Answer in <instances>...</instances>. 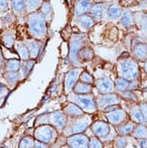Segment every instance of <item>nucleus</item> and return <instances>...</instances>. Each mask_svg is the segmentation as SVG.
Wrapping results in <instances>:
<instances>
[{"label": "nucleus", "instance_id": "8fccbe9b", "mask_svg": "<svg viewBox=\"0 0 147 148\" xmlns=\"http://www.w3.org/2000/svg\"><path fill=\"white\" fill-rule=\"evenodd\" d=\"M95 2H96V3H101V2L103 1V0H94Z\"/></svg>", "mask_w": 147, "mask_h": 148}, {"label": "nucleus", "instance_id": "37998d69", "mask_svg": "<svg viewBox=\"0 0 147 148\" xmlns=\"http://www.w3.org/2000/svg\"><path fill=\"white\" fill-rule=\"evenodd\" d=\"M34 148H51L49 144H45L43 142L36 140V144H34Z\"/></svg>", "mask_w": 147, "mask_h": 148}, {"label": "nucleus", "instance_id": "423d86ee", "mask_svg": "<svg viewBox=\"0 0 147 148\" xmlns=\"http://www.w3.org/2000/svg\"><path fill=\"white\" fill-rule=\"evenodd\" d=\"M85 42V35L84 34H76L72 37L70 42V60L74 64H79L78 55L79 51L83 49V45Z\"/></svg>", "mask_w": 147, "mask_h": 148}, {"label": "nucleus", "instance_id": "aec40b11", "mask_svg": "<svg viewBox=\"0 0 147 148\" xmlns=\"http://www.w3.org/2000/svg\"><path fill=\"white\" fill-rule=\"evenodd\" d=\"M34 60H23V62H21V66H20V79L21 80H23L24 78H26V77L29 75L30 71L32 70V68H34Z\"/></svg>", "mask_w": 147, "mask_h": 148}, {"label": "nucleus", "instance_id": "4c0bfd02", "mask_svg": "<svg viewBox=\"0 0 147 148\" xmlns=\"http://www.w3.org/2000/svg\"><path fill=\"white\" fill-rule=\"evenodd\" d=\"M89 148H103V143L98 137H93L89 139Z\"/></svg>", "mask_w": 147, "mask_h": 148}, {"label": "nucleus", "instance_id": "7c9ffc66", "mask_svg": "<svg viewBox=\"0 0 147 148\" xmlns=\"http://www.w3.org/2000/svg\"><path fill=\"white\" fill-rule=\"evenodd\" d=\"M130 114H131V119L133 122L138 123V124H143L144 123L143 117H142V114H141V111H140L139 107L132 108Z\"/></svg>", "mask_w": 147, "mask_h": 148}, {"label": "nucleus", "instance_id": "2f4dec72", "mask_svg": "<svg viewBox=\"0 0 147 148\" xmlns=\"http://www.w3.org/2000/svg\"><path fill=\"white\" fill-rule=\"evenodd\" d=\"M121 23L125 27H130L134 25V16L132 12H126L122 15L121 17Z\"/></svg>", "mask_w": 147, "mask_h": 148}, {"label": "nucleus", "instance_id": "e433bc0d", "mask_svg": "<svg viewBox=\"0 0 147 148\" xmlns=\"http://www.w3.org/2000/svg\"><path fill=\"white\" fill-rule=\"evenodd\" d=\"M80 81L83 83H86V84H89V85H93L95 83V80H94V78H93V76L90 74V73L86 72V71L81 73Z\"/></svg>", "mask_w": 147, "mask_h": 148}, {"label": "nucleus", "instance_id": "393cba45", "mask_svg": "<svg viewBox=\"0 0 147 148\" xmlns=\"http://www.w3.org/2000/svg\"><path fill=\"white\" fill-rule=\"evenodd\" d=\"M107 14L111 19H118V18H121L122 15H123V9L117 4H114V5H111L108 8Z\"/></svg>", "mask_w": 147, "mask_h": 148}, {"label": "nucleus", "instance_id": "603ef678", "mask_svg": "<svg viewBox=\"0 0 147 148\" xmlns=\"http://www.w3.org/2000/svg\"><path fill=\"white\" fill-rule=\"evenodd\" d=\"M145 71H146V73H147V60L145 62Z\"/></svg>", "mask_w": 147, "mask_h": 148}, {"label": "nucleus", "instance_id": "f8f14e48", "mask_svg": "<svg viewBox=\"0 0 147 148\" xmlns=\"http://www.w3.org/2000/svg\"><path fill=\"white\" fill-rule=\"evenodd\" d=\"M96 88L98 89L99 93H101L102 95H106V94H111L115 90V85L112 82L110 78H104L99 79L96 82Z\"/></svg>", "mask_w": 147, "mask_h": 148}, {"label": "nucleus", "instance_id": "6e6552de", "mask_svg": "<svg viewBox=\"0 0 147 148\" xmlns=\"http://www.w3.org/2000/svg\"><path fill=\"white\" fill-rule=\"evenodd\" d=\"M83 71L80 68H76L71 70L67 75H66L65 78V92L67 94L71 93L74 90V87L76 86V84L78 83L79 79H80L81 73Z\"/></svg>", "mask_w": 147, "mask_h": 148}, {"label": "nucleus", "instance_id": "f3484780", "mask_svg": "<svg viewBox=\"0 0 147 148\" xmlns=\"http://www.w3.org/2000/svg\"><path fill=\"white\" fill-rule=\"evenodd\" d=\"M64 113L71 118H80L82 116H84V111L81 109L79 106H77L76 104L70 102L69 104L65 106L64 108Z\"/></svg>", "mask_w": 147, "mask_h": 148}, {"label": "nucleus", "instance_id": "a211bd4d", "mask_svg": "<svg viewBox=\"0 0 147 148\" xmlns=\"http://www.w3.org/2000/svg\"><path fill=\"white\" fill-rule=\"evenodd\" d=\"M107 9V5L105 3H96L92 6L91 9V15L94 19L101 20L105 15V12Z\"/></svg>", "mask_w": 147, "mask_h": 148}, {"label": "nucleus", "instance_id": "4be33fe9", "mask_svg": "<svg viewBox=\"0 0 147 148\" xmlns=\"http://www.w3.org/2000/svg\"><path fill=\"white\" fill-rule=\"evenodd\" d=\"M15 49L17 51L18 56L22 60H27L30 59L29 56V51H28V49L26 47L25 43L23 42H15Z\"/></svg>", "mask_w": 147, "mask_h": 148}, {"label": "nucleus", "instance_id": "a19ab883", "mask_svg": "<svg viewBox=\"0 0 147 148\" xmlns=\"http://www.w3.org/2000/svg\"><path fill=\"white\" fill-rule=\"evenodd\" d=\"M8 94V89L4 84L0 83V99H4Z\"/></svg>", "mask_w": 147, "mask_h": 148}, {"label": "nucleus", "instance_id": "412c9836", "mask_svg": "<svg viewBox=\"0 0 147 148\" xmlns=\"http://www.w3.org/2000/svg\"><path fill=\"white\" fill-rule=\"evenodd\" d=\"M12 9L16 15H23L26 11V0H11Z\"/></svg>", "mask_w": 147, "mask_h": 148}, {"label": "nucleus", "instance_id": "c756f323", "mask_svg": "<svg viewBox=\"0 0 147 148\" xmlns=\"http://www.w3.org/2000/svg\"><path fill=\"white\" fill-rule=\"evenodd\" d=\"M133 135L135 138L138 139H147V126L143 124H139L138 126H136L133 130Z\"/></svg>", "mask_w": 147, "mask_h": 148}, {"label": "nucleus", "instance_id": "2eb2a0df", "mask_svg": "<svg viewBox=\"0 0 147 148\" xmlns=\"http://www.w3.org/2000/svg\"><path fill=\"white\" fill-rule=\"evenodd\" d=\"M133 57L136 60L146 62L147 60V45L138 42L133 47Z\"/></svg>", "mask_w": 147, "mask_h": 148}, {"label": "nucleus", "instance_id": "cd10ccee", "mask_svg": "<svg viewBox=\"0 0 147 148\" xmlns=\"http://www.w3.org/2000/svg\"><path fill=\"white\" fill-rule=\"evenodd\" d=\"M4 77H5V80L7 81V83L12 88H14L17 85L18 81L20 80V74L18 72H6Z\"/></svg>", "mask_w": 147, "mask_h": 148}, {"label": "nucleus", "instance_id": "ea45409f", "mask_svg": "<svg viewBox=\"0 0 147 148\" xmlns=\"http://www.w3.org/2000/svg\"><path fill=\"white\" fill-rule=\"evenodd\" d=\"M140 111H141V114H142V117H143V121L144 123L147 124V104L146 103H142L140 105Z\"/></svg>", "mask_w": 147, "mask_h": 148}, {"label": "nucleus", "instance_id": "c85d7f7f", "mask_svg": "<svg viewBox=\"0 0 147 148\" xmlns=\"http://www.w3.org/2000/svg\"><path fill=\"white\" fill-rule=\"evenodd\" d=\"M1 39H2L3 45H5L6 47H8V49H11V47L15 45V35H14V33L9 32V31L4 32L3 34H2Z\"/></svg>", "mask_w": 147, "mask_h": 148}, {"label": "nucleus", "instance_id": "c9c22d12", "mask_svg": "<svg viewBox=\"0 0 147 148\" xmlns=\"http://www.w3.org/2000/svg\"><path fill=\"white\" fill-rule=\"evenodd\" d=\"M40 12L43 14V16L45 17V19H49V13L53 15V8H51V4L49 1H44L40 6Z\"/></svg>", "mask_w": 147, "mask_h": 148}, {"label": "nucleus", "instance_id": "f257e3e1", "mask_svg": "<svg viewBox=\"0 0 147 148\" xmlns=\"http://www.w3.org/2000/svg\"><path fill=\"white\" fill-rule=\"evenodd\" d=\"M27 27L29 34L34 39H43L46 36V19L40 11L29 13L27 17Z\"/></svg>", "mask_w": 147, "mask_h": 148}, {"label": "nucleus", "instance_id": "a18cd8bd", "mask_svg": "<svg viewBox=\"0 0 147 148\" xmlns=\"http://www.w3.org/2000/svg\"><path fill=\"white\" fill-rule=\"evenodd\" d=\"M140 145H141L142 148H147V139H144V140H142L141 143H140Z\"/></svg>", "mask_w": 147, "mask_h": 148}, {"label": "nucleus", "instance_id": "c03bdc74", "mask_svg": "<svg viewBox=\"0 0 147 148\" xmlns=\"http://www.w3.org/2000/svg\"><path fill=\"white\" fill-rule=\"evenodd\" d=\"M142 27L144 28V30L147 31V16L144 17V19L142 20Z\"/></svg>", "mask_w": 147, "mask_h": 148}, {"label": "nucleus", "instance_id": "7ed1b4c3", "mask_svg": "<svg viewBox=\"0 0 147 148\" xmlns=\"http://www.w3.org/2000/svg\"><path fill=\"white\" fill-rule=\"evenodd\" d=\"M118 73L120 78H123L129 82H133L138 79L140 75L139 64L135 60H122L118 64Z\"/></svg>", "mask_w": 147, "mask_h": 148}, {"label": "nucleus", "instance_id": "dca6fc26", "mask_svg": "<svg viewBox=\"0 0 147 148\" xmlns=\"http://www.w3.org/2000/svg\"><path fill=\"white\" fill-rule=\"evenodd\" d=\"M77 24L83 31H88L90 28H92L95 24V19L92 16L85 14V15L78 16L77 18Z\"/></svg>", "mask_w": 147, "mask_h": 148}, {"label": "nucleus", "instance_id": "09e8293b", "mask_svg": "<svg viewBox=\"0 0 147 148\" xmlns=\"http://www.w3.org/2000/svg\"><path fill=\"white\" fill-rule=\"evenodd\" d=\"M2 73H3V68H2V66H0V76L2 75Z\"/></svg>", "mask_w": 147, "mask_h": 148}, {"label": "nucleus", "instance_id": "9d476101", "mask_svg": "<svg viewBox=\"0 0 147 148\" xmlns=\"http://www.w3.org/2000/svg\"><path fill=\"white\" fill-rule=\"evenodd\" d=\"M67 144L71 148H89V138L82 133L74 134L67 139Z\"/></svg>", "mask_w": 147, "mask_h": 148}, {"label": "nucleus", "instance_id": "72a5a7b5", "mask_svg": "<svg viewBox=\"0 0 147 148\" xmlns=\"http://www.w3.org/2000/svg\"><path fill=\"white\" fill-rule=\"evenodd\" d=\"M42 0H26V11L34 12L38 7L41 6Z\"/></svg>", "mask_w": 147, "mask_h": 148}, {"label": "nucleus", "instance_id": "864d4df0", "mask_svg": "<svg viewBox=\"0 0 147 148\" xmlns=\"http://www.w3.org/2000/svg\"><path fill=\"white\" fill-rule=\"evenodd\" d=\"M137 1H140V2H147V0H137Z\"/></svg>", "mask_w": 147, "mask_h": 148}, {"label": "nucleus", "instance_id": "b1692460", "mask_svg": "<svg viewBox=\"0 0 147 148\" xmlns=\"http://www.w3.org/2000/svg\"><path fill=\"white\" fill-rule=\"evenodd\" d=\"M73 91L75 94H78V95H87L92 91V85L86 84L83 82H78L76 86L74 87Z\"/></svg>", "mask_w": 147, "mask_h": 148}, {"label": "nucleus", "instance_id": "a878e982", "mask_svg": "<svg viewBox=\"0 0 147 148\" xmlns=\"http://www.w3.org/2000/svg\"><path fill=\"white\" fill-rule=\"evenodd\" d=\"M135 127H136V125L133 121H132V122H127V123H125V124L120 125L117 129V132L119 133L120 135H122V136H125V135L131 134Z\"/></svg>", "mask_w": 147, "mask_h": 148}, {"label": "nucleus", "instance_id": "bb28decb", "mask_svg": "<svg viewBox=\"0 0 147 148\" xmlns=\"http://www.w3.org/2000/svg\"><path fill=\"white\" fill-rule=\"evenodd\" d=\"M115 89L118 92H120V93L130 91V89H131V83L123 78H118L115 83Z\"/></svg>", "mask_w": 147, "mask_h": 148}, {"label": "nucleus", "instance_id": "9b49d317", "mask_svg": "<svg viewBox=\"0 0 147 148\" xmlns=\"http://www.w3.org/2000/svg\"><path fill=\"white\" fill-rule=\"evenodd\" d=\"M92 131L99 139L106 140L111 135V129L107 123L105 122H95L92 125Z\"/></svg>", "mask_w": 147, "mask_h": 148}, {"label": "nucleus", "instance_id": "5fc2aeb1", "mask_svg": "<svg viewBox=\"0 0 147 148\" xmlns=\"http://www.w3.org/2000/svg\"><path fill=\"white\" fill-rule=\"evenodd\" d=\"M8 1H9V0H8Z\"/></svg>", "mask_w": 147, "mask_h": 148}, {"label": "nucleus", "instance_id": "0eeeda50", "mask_svg": "<svg viewBox=\"0 0 147 148\" xmlns=\"http://www.w3.org/2000/svg\"><path fill=\"white\" fill-rule=\"evenodd\" d=\"M82 117H80L79 120H77L76 122L73 123L72 126L64 129L66 135L80 134V133L84 132V131L90 126V119H89V117H84V118H82Z\"/></svg>", "mask_w": 147, "mask_h": 148}, {"label": "nucleus", "instance_id": "f704fd0d", "mask_svg": "<svg viewBox=\"0 0 147 148\" xmlns=\"http://www.w3.org/2000/svg\"><path fill=\"white\" fill-rule=\"evenodd\" d=\"M79 57L81 58V60H92L94 57V51L90 47H85L79 51L78 58Z\"/></svg>", "mask_w": 147, "mask_h": 148}, {"label": "nucleus", "instance_id": "58836bf2", "mask_svg": "<svg viewBox=\"0 0 147 148\" xmlns=\"http://www.w3.org/2000/svg\"><path fill=\"white\" fill-rule=\"evenodd\" d=\"M116 147L117 148H125L127 145V138L125 136H122L120 135L119 137L116 138V143H115Z\"/></svg>", "mask_w": 147, "mask_h": 148}, {"label": "nucleus", "instance_id": "39448f33", "mask_svg": "<svg viewBox=\"0 0 147 148\" xmlns=\"http://www.w3.org/2000/svg\"><path fill=\"white\" fill-rule=\"evenodd\" d=\"M69 101L76 104L83 111L87 112V113H94L98 109L94 97L88 95V94L87 95H78V94L74 93L73 95L69 96Z\"/></svg>", "mask_w": 147, "mask_h": 148}, {"label": "nucleus", "instance_id": "6ab92c4d", "mask_svg": "<svg viewBox=\"0 0 147 148\" xmlns=\"http://www.w3.org/2000/svg\"><path fill=\"white\" fill-rule=\"evenodd\" d=\"M26 47H27L28 51H29L30 59H32V60L36 59L39 55V51H40V43H39L36 39L32 38V39L27 40Z\"/></svg>", "mask_w": 147, "mask_h": 148}, {"label": "nucleus", "instance_id": "79ce46f5", "mask_svg": "<svg viewBox=\"0 0 147 148\" xmlns=\"http://www.w3.org/2000/svg\"><path fill=\"white\" fill-rule=\"evenodd\" d=\"M8 9V0H0V13H4Z\"/></svg>", "mask_w": 147, "mask_h": 148}, {"label": "nucleus", "instance_id": "20e7f679", "mask_svg": "<svg viewBox=\"0 0 147 148\" xmlns=\"http://www.w3.org/2000/svg\"><path fill=\"white\" fill-rule=\"evenodd\" d=\"M34 139L45 144H53L57 137V130L51 125H39L36 128L34 134Z\"/></svg>", "mask_w": 147, "mask_h": 148}, {"label": "nucleus", "instance_id": "ddd939ff", "mask_svg": "<svg viewBox=\"0 0 147 148\" xmlns=\"http://www.w3.org/2000/svg\"><path fill=\"white\" fill-rule=\"evenodd\" d=\"M107 119H108L109 123H111L112 125L114 126H119L122 122L125 121V119L127 118V114L124 110L122 109H117L115 111H112V112H108L106 114Z\"/></svg>", "mask_w": 147, "mask_h": 148}, {"label": "nucleus", "instance_id": "49530a36", "mask_svg": "<svg viewBox=\"0 0 147 148\" xmlns=\"http://www.w3.org/2000/svg\"><path fill=\"white\" fill-rule=\"evenodd\" d=\"M4 62H5V60H4V58H3V56H2L1 51H0V66H2Z\"/></svg>", "mask_w": 147, "mask_h": 148}, {"label": "nucleus", "instance_id": "4468645a", "mask_svg": "<svg viewBox=\"0 0 147 148\" xmlns=\"http://www.w3.org/2000/svg\"><path fill=\"white\" fill-rule=\"evenodd\" d=\"M92 6L93 4L90 0H78L75 4V14L77 16L88 14L91 12Z\"/></svg>", "mask_w": 147, "mask_h": 148}, {"label": "nucleus", "instance_id": "473e14b6", "mask_svg": "<svg viewBox=\"0 0 147 148\" xmlns=\"http://www.w3.org/2000/svg\"><path fill=\"white\" fill-rule=\"evenodd\" d=\"M34 144H36V139L34 137L26 136L21 139L18 148H34Z\"/></svg>", "mask_w": 147, "mask_h": 148}, {"label": "nucleus", "instance_id": "f03ea898", "mask_svg": "<svg viewBox=\"0 0 147 148\" xmlns=\"http://www.w3.org/2000/svg\"><path fill=\"white\" fill-rule=\"evenodd\" d=\"M44 124L51 125L59 132H62L67 126V115L64 113V111H55L51 114H43L41 116H38L36 125L38 126V125Z\"/></svg>", "mask_w": 147, "mask_h": 148}, {"label": "nucleus", "instance_id": "5701e85b", "mask_svg": "<svg viewBox=\"0 0 147 148\" xmlns=\"http://www.w3.org/2000/svg\"><path fill=\"white\" fill-rule=\"evenodd\" d=\"M21 62L19 60L11 59L4 62V70L6 72H18L20 70Z\"/></svg>", "mask_w": 147, "mask_h": 148}, {"label": "nucleus", "instance_id": "1a4fd4ad", "mask_svg": "<svg viewBox=\"0 0 147 148\" xmlns=\"http://www.w3.org/2000/svg\"><path fill=\"white\" fill-rule=\"evenodd\" d=\"M119 103H120V98L113 93L100 96V97L97 98V101H96L97 108L102 110H104L106 107H109L111 105H118Z\"/></svg>", "mask_w": 147, "mask_h": 148}, {"label": "nucleus", "instance_id": "3c124183", "mask_svg": "<svg viewBox=\"0 0 147 148\" xmlns=\"http://www.w3.org/2000/svg\"><path fill=\"white\" fill-rule=\"evenodd\" d=\"M61 148H71L70 146H68V145H65V146H62Z\"/></svg>", "mask_w": 147, "mask_h": 148}, {"label": "nucleus", "instance_id": "de8ad7c7", "mask_svg": "<svg viewBox=\"0 0 147 148\" xmlns=\"http://www.w3.org/2000/svg\"><path fill=\"white\" fill-rule=\"evenodd\" d=\"M2 27H3V23H2V20L0 19V30L2 29Z\"/></svg>", "mask_w": 147, "mask_h": 148}]
</instances>
